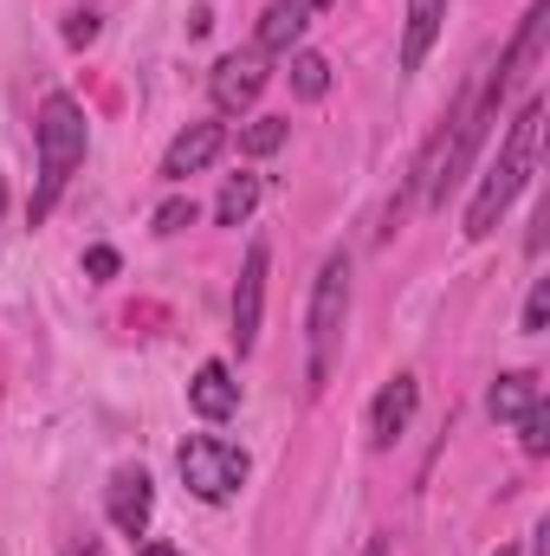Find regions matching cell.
I'll use <instances>...</instances> for the list:
<instances>
[{"mask_svg": "<svg viewBox=\"0 0 550 556\" xmlns=\"http://www.w3.org/2000/svg\"><path fill=\"white\" fill-rule=\"evenodd\" d=\"M208 85H214V104L221 111H247L266 91V52H227Z\"/></svg>", "mask_w": 550, "mask_h": 556, "instance_id": "ba28073f", "label": "cell"}, {"mask_svg": "<svg viewBox=\"0 0 550 556\" xmlns=\"http://www.w3.org/2000/svg\"><path fill=\"white\" fill-rule=\"evenodd\" d=\"M175 472H182V485H188L201 505H227V498L247 485L253 459H247V446H234V440H221V433H188L182 453H175Z\"/></svg>", "mask_w": 550, "mask_h": 556, "instance_id": "277c9868", "label": "cell"}, {"mask_svg": "<svg viewBox=\"0 0 550 556\" xmlns=\"http://www.w3.org/2000/svg\"><path fill=\"white\" fill-rule=\"evenodd\" d=\"M104 511H111V525H117L124 538H142V531H149V518H155V485H149L142 466H124V472L111 479Z\"/></svg>", "mask_w": 550, "mask_h": 556, "instance_id": "52a82bcc", "label": "cell"}, {"mask_svg": "<svg viewBox=\"0 0 550 556\" xmlns=\"http://www.w3.org/2000/svg\"><path fill=\"white\" fill-rule=\"evenodd\" d=\"M447 26V0H409V26H402V72H421L434 39Z\"/></svg>", "mask_w": 550, "mask_h": 556, "instance_id": "7c38bea8", "label": "cell"}, {"mask_svg": "<svg viewBox=\"0 0 550 556\" xmlns=\"http://www.w3.org/2000/svg\"><path fill=\"white\" fill-rule=\"evenodd\" d=\"M545 324H550V278H538L532 298H525V337H538Z\"/></svg>", "mask_w": 550, "mask_h": 556, "instance_id": "ffe728a7", "label": "cell"}, {"mask_svg": "<svg viewBox=\"0 0 550 556\" xmlns=\"http://www.w3.org/2000/svg\"><path fill=\"white\" fill-rule=\"evenodd\" d=\"M188 408L201 420H234L240 415V382H234V369H227V363H201L195 382H188Z\"/></svg>", "mask_w": 550, "mask_h": 556, "instance_id": "8fae6325", "label": "cell"}, {"mask_svg": "<svg viewBox=\"0 0 550 556\" xmlns=\"http://www.w3.org/2000/svg\"><path fill=\"white\" fill-rule=\"evenodd\" d=\"M304 26H311V7H304V0H273V7L260 13V46H253V52H291V46L304 39Z\"/></svg>", "mask_w": 550, "mask_h": 556, "instance_id": "4fadbf2b", "label": "cell"}, {"mask_svg": "<svg viewBox=\"0 0 550 556\" xmlns=\"http://www.w3.org/2000/svg\"><path fill=\"white\" fill-rule=\"evenodd\" d=\"M343 317H350V253H330L311 285V311H304V356H311V389L330 382L337 343H343Z\"/></svg>", "mask_w": 550, "mask_h": 556, "instance_id": "3957f363", "label": "cell"}, {"mask_svg": "<svg viewBox=\"0 0 550 556\" xmlns=\"http://www.w3.org/2000/svg\"><path fill=\"white\" fill-rule=\"evenodd\" d=\"M414 402H421L414 376L383 382V395L370 402V446H396V433H409V420H414Z\"/></svg>", "mask_w": 550, "mask_h": 556, "instance_id": "30bf717a", "label": "cell"}, {"mask_svg": "<svg viewBox=\"0 0 550 556\" xmlns=\"http://www.w3.org/2000/svg\"><path fill=\"white\" fill-rule=\"evenodd\" d=\"M291 91H298V98H324V91H330V59L291 52Z\"/></svg>", "mask_w": 550, "mask_h": 556, "instance_id": "2e32d148", "label": "cell"}, {"mask_svg": "<svg viewBox=\"0 0 550 556\" xmlns=\"http://www.w3.org/2000/svg\"><path fill=\"white\" fill-rule=\"evenodd\" d=\"M538 130H545V104L525 98L518 117H512V130H505V142H499V155L486 162V175H479V188L466 201V240H486L499 227V214L525 194V181L538 168Z\"/></svg>", "mask_w": 550, "mask_h": 556, "instance_id": "6da1fadb", "label": "cell"}, {"mask_svg": "<svg viewBox=\"0 0 550 556\" xmlns=\"http://www.w3.org/2000/svg\"><path fill=\"white\" fill-rule=\"evenodd\" d=\"M285 137H291V124H285V117H260V124L240 137V149H247V155H273Z\"/></svg>", "mask_w": 550, "mask_h": 556, "instance_id": "e0dca14e", "label": "cell"}, {"mask_svg": "<svg viewBox=\"0 0 550 556\" xmlns=\"http://www.w3.org/2000/svg\"><path fill=\"white\" fill-rule=\"evenodd\" d=\"M0 207H7V188H0Z\"/></svg>", "mask_w": 550, "mask_h": 556, "instance_id": "4316f807", "label": "cell"}, {"mask_svg": "<svg viewBox=\"0 0 550 556\" xmlns=\"http://www.w3.org/2000/svg\"><path fill=\"white\" fill-rule=\"evenodd\" d=\"M486 408H492V420H525L532 408H538V376H532V369L499 376L492 395H486Z\"/></svg>", "mask_w": 550, "mask_h": 556, "instance_id": "5bb4252c", "label": "cell"}, {"mask_svg": "<svg viewBox=\"0 0 550 556\" xmlns=\"http://www.w3.org/2000/svg\"><path fill=\"white\" fill-rule=\"evenodd\" d=\"M221 149H227V124H188L182 137L162 149V181H188V175H201Z\"/></svg>", "mask_w": 550, "mask_h": 556, "instance_id": "9c48e42d", "label": "cell"}, {"mask_svg": "<svg viewBox=\"0 0 550 556\" xmlns=\"http://www.w3.org/2000/svg\"><path fill=\"white\" fill-rule=\"evenodd\" d=\"M260 194H266L260 175H227V188H221V201H214V220H221V227H240V220L260 207Z\"/></svg>", "mask_w": 550, "mask_h": 556, "instance_id": "9a60e30c", "label": "cell"}, {"mask_svg": "<svg viewBox=\"0 0 550 556\" xmlns=\"http://www.w3.org/2000/svg\"><path fill=\"white\" fill-rule=\"evenodd\" d=\"M492 556H518V551H512V544H499V551H492Z\"/></svg>", "mask_w": 550, "mask_h": 556, "instance_id": "d4e9b609", "label": "cell"}, {"mask_svg": "<svg viewBox=\"0 0 550 556\" xmlns=\"http://www.w3.org/2000/svg\"><path fill=\"white\" fill-rule=\"evenodd\" d=\"M518 433H525V453H532V459H538V453H550V415H545V402L518 420Z\"/></svg>", "mask_w": 550, "mask_h": 556, "instance_id": "ac0fdd59", "label": "cell"}, {"mask_svg": "<svg viewBox=\"0 0 550 556\" xmlns=\"http://www.w3.org/2000/svg\"><path fill=\"white\" fill-rule=\"evenodd\" d=\"M85 273L91 278H117V253H111V247H91V253H85Z\"/></svg>", "mask_w": 550, "mask_h": 556, "instance_id": "7402d4cb", "label": "cell"}, {"mask_svg": "<svg viewBox=\"0 0 550 556\" xmlns=\"http://www.w3.org/2000/svg\"><path fill=\"white\" fill-rule=\"evenodd\" d=\"M98 26H104V20H98L91 7H85V13H72V20H65V46H91V39H98Z\"/></svg>", "mask_w": 550, "mask_h": 556, "instance_id": "44dd1931", "label": "cell"}, {"mask_svg": "<svg viewBox=\"0 0 550 556\" xmlns=\"http://www.w3.org/2000/svg\"><path fill=\"white\" fill-rule=\"evenodd\" d=\"M545 33H550V0H532V13H525V26H518V39H512V52L499 59V72L486 78V91L505 104V91L538 65V52H545Z\"/></svg>", "mask_w": 550, "mask_h": 556, "instance_id": "8992f818", "label": "cell"}, {"mask_svg": "<svg viewBox=\"0 0 550 556\" xmlns=\"http://www.w3.org/2000/svg\"><path fill=\"white\" fill-rule=\"evenodd\" d=\"M33 149H39V188H33V220H46L72 181V168L85 162L91 149V124H85V104L72 91H52L39 104V124H33Z\"/></svg>", "mask_w": 550, "mask_h": 556, "instance_id": "7a4b0ae2", "label": "cell"}, {"mask_svg": "<svg viewBox=\"0 0 550 556\" xmlns=\"http://www.w3.org/2000/svg\"><path fill=\"white\" fill-rule=\"evenodd\" d=\"M363 556H389V544H383V538H376V544H370V551H363Z\"/></svg>", "mask_w": 550, "mask_h": 556, "instance_id": "cb8c5ba5", "label": "cell"}, {"mask_svg": "<svg viewBox=\"0 0 550 556\" xmlns=\"http://www.w3.org/2000/svg\"><path fill=\"white\" fill-rule=\"evenodd\" d=\"M137 556H182V551H175V544H142Z\"/></svg>", "mask_w": 550, "mask_h": 556, "instance_id": "603a6c76", "label": "cell"}, {"mask_svg": "<svg viewBox=\"0 0 550 556\" xmlns=\"http://www.w3.org/2000/svg\"><path fill=\"white\" fill-rule=\"evenodd\" d=\"M304 7H330V0H304Z\"/></svg>", "mask_w": 550, "mask_h": 556, "instance_id": "484cf974", "label": "cell"}, {"mask_svg": "<svg viewBox=\"0 0 550 556\" xmlns=\"http://www.w3.org/2000/svg\"><path fill=\"white\" fill-rule=\"evenodd\" d=\"M182 227H195V201H182V194H175V201H162V207H155V233H182Z\"/></svg>", "mask_w": 550, "mask_h": 556, "instance_id": "d6986e66", "label": "cell"}, {"mask_svg": "<svg viewBox=\"0 0 550 556\" xmlns=\"http://www.w3.org/2000/svg\"><path fill=\"white\" fill-rule=\"evenodd\" d=\"M266 273H273V253H266V240H253V247H247V266H240V285H234V343H240V356H247V350L260 343Z\"/></svg>", "mask_w": 550, "mask_h": 556, "instance_id": "5b68a950", "label": "cell"}]
</instances>
